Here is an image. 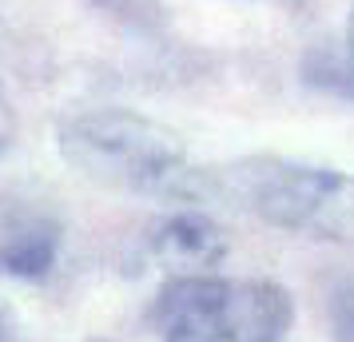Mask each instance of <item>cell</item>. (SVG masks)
<instances>
[{"mask_svg": "<svg viewBox=\"0 0 354 342\" xmlns=\"http://www.w3.org/2000/svg\"><path fill=\"white\" fill-rule=\"evenodd\" d=\"M56 144L88 180L140 196L207 203V167H195L176 131L131 112H88L60 124Z\"/></svg>", "mask_w": 354, "mask_h": 342, "instance_id": "6da1fadb", "label": "cell"}, {"mask_svg": "<svg viewBox=\"0 0 354 342\" xmlns=\"http://www.w3.org/2000/svg\"><path fill=\"white\" fill-rule=\"evenodd\" d=\"M207 199H227L274 227L354 239V180L330 167L255 155L207 167Z\"/></svg>", "mask_w": 354, "mask_h": 342, "instance_id": "7a4b0ae2", "label": "cell"}, {"mask_svg": "<svg viewBox=\"0 0 354 342\" xmlns=\"http://www.w3.org/2000/svg\"><path fill=\"white\" fill-rule=\"evenodd\" d=\"M163 342H283L290 294L263 278L179 275L156 303Z\"/></svg>", "mask_w": 354, "mask_h": 342, "instance_id": "3957f363", "label": "cell"}, {"mask_svg": "<svg viewBox=\"0 0 354 342\" xmlns=\"http://www.w3.org/2000/svg\"><path fill=\"white\" fill-rule=\"evenodd\" d=\"M151 255L163 267L179 271V275H195V271L215 267V263L223 259L227 239L211 219L183 211V215H171L167 223L156 227V235H151Z\"/></svg>", "mask_w": 354, "mask_h": 342, "instance_id": "277c9868", "label": "cell"}, {"mask_svg": "<svg viewBox=\"0 0 354 342\" xmlns=\"http://www.w3.org/2000/svg\"><path fill=\"white\" fill-rule=\"evenodd\" d=\"M56 259V235L52 227H17L0 239V271L17 278H44Z\"/></svg>", "mask_w": 354, "mask_h": 342, "instance_id": "5b68a950", "label": "cell"}, {"mask_svg": "<svg viewBox=\"0 0 354 342\" xmlns=\"http://www.w3.org/2000/svg\"><path fill=\"white\" fill-rule=\"evenodd\" d=\"M306 80L310 84H326L342 96H354V12H351V44L346 56L338 52H319V56H306Z\"/></svg>", "mask_w": 354, "mask_h": 342, "instance_id": "8992f818", "label": "cell"}, {"mask_svg": "<svg viewBox=\"0 0 354 342\" xmlns=\"http://www.w3.org/2000/svg\"><path fill=\"white\" fill-rule=\"evenodd\" d=\"M330 334L335 342H354V283H338L330 291Z\"/></svg>", "mask_w": 354, "mask_h": 342, "instance_id": "52a82bcc", "label": "cell"}, {"mask_svg": "<svg viewBox=\"0 0 354 342\" xmlns=\"http://www.w3.org/2000/svg\"><path fill=\"white\" fill-rule=\"evenodd\" d=\"M8 140H12V112H8V104L0 96V151L8 147Z\"/></svg>", "mask_w": 354, "mask_h": 342, "instance_id": "ba28073f", "label": "cell"}, {"mask_svg": "<svg viewBox=\"0 0 354 342\" xmlns=\"http://www.w3.org/2000/svg\"><path fill=\"white\" fill-rule=\"evenodd\" d=\"M0 342H4V323H0Z\"/></svg>", "mask_w": 354, "mask_h": 342, "instance_id": "9c48e42d", "label": "cell"}]
</instances>
